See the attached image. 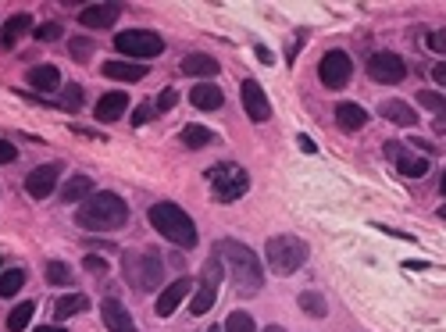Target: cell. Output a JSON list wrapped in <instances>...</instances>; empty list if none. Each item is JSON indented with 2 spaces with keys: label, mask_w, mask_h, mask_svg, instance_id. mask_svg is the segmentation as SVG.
Returning a JSON list of instances; mask_svg holds the SVG:
<instances>
[{
  "label": "cell",
  "mask_w": 446,
  "mask_h": 332,
  "mask_svg": "<svg viewBox=\"0 0 446 332\" xmlns=\"http://www.w3.org/2000/svg\"><path fill=\"white\" fill-rule=\"evenodd\" d=\"M439 218H442V222H446V204H442V207H439Z\"/></svg>",
  "instance_id": "bcb514c9"
},
{
  "label": "cell",
  "mask_w": 446,
  "mask_h": 332,
  "mask_svg": "<svg viewBox=\"0 0 446 332\" xmlns=\"http://www.w3.org/2000/svg\"><path fill=\"white\" fill-rule=\"evenodd\" d=\"M418 104L428 108V111H435V115H446V97H439V93H432V90H421V93H418Z\"/></svg>",
  "instance_id": "d6a6232c"
},
{
  "label": "cell",
  "mask_w": 446,
  "mask_h": 332,
  "mask_svg": "<svg viewBox=\"0 0 446 332\" xmlns=\"http://www.w3.org/2000/svg\"><path fill=\"white\" fill-rule=\"evenodd\" d=\"M189 296V279H175L171 286H164L161 289V296H157V304H154V311L161 314V318H168V314H175L179 311V304Z\"/></svg>",
  "instance_id": "9a60e30c"
},
{
  "label": "cell",
  "mask_w": 446,
  "mask_h": 332,
  "mask_svg": "<svg viewBox=\"0 0 446 332\" xmlns=\"http://www.w3.org/2000/svg\"><path fill=\"white\" fill-rule=\"evenodd\" d=\"M29 29H33V15H26V11L11 15V19L4 22V29H0V47H8V51H11Z\"/></svg>",
  "instance_id": "2e32d148"
},
{
  "label": "cell",
  "mask_w": 446,
  "mask_h": 332,
  "mask_svg": "<svg viewBox=\"0 0 446 332\" xmlns=\"http://www.w3.org/2000/svg\"><path fill=\"white\" fill-rule=\"evenodd\" d=\"M179 140H182V147H189V150H200V147H211V143H214V133H211L207 125H186Z\"/></svg>",
  "instance_id": "484cf974"
},
{
  "label": "cell",
  "mask_w": 446,
  "mask_h": 332,
  "mask_svg": "<svg viewBox=\"0 0 446 332\" xmlns=\"http://www.w3.org/2000/svg\"><path fill=\"white\" fill-rule=\"evenodd\" d=\"M300 150H307V154H314V140H311V136H300Z\"/></svg>",
  "instance_id": "7bdbcfd3"
},
{
  "label": "cell",
  "mask_w": 446,
  "mask_h": 332,
  "mask_svg": "<svg viewBox=\"0 0 446 332\" xmlns=\"http://www.w3.org/2000/svg\"><path fill=\"white\" fill-rule=\"evenodd\" d=\"M265 332H286V328H282V325H268Z\"/></svg>",
  "instance_id": "f6af8a7d"
},
{
  "label": "cell",
  "mask_w": 446,
  "mask_h": 332,
  "mask_svg": "<svg viewBox=\"0 0 446 332\" xmlns=\"http://www.w3.org/2000/svg\"><path fill=\"white\" fill-rule=\"evenodd\" d=\"M33 314H36V304H33V300H22V304L8 314V332H22V328H29Z\"/></svg>",
  "instance_id": "f1b7e54d"
},
{
  "label": "cell",
  "mask_w": 446,
  "mask_h": 332,
  "mask_svg": "<svg viewBox=\"0 0 446 332\" xmlns=\"http://www.w3.org/2000/svg\"><path fill=\"white\" fill-rule=\"evenodd\" d=\"M147 218H150V225H154L168 243H175L179 250H193V247H196V225H193V218H189L179 204L161 200V204H154V207L147 211Z\"/></svg>",
  "instance_id": "3957f363"
},
{
  "label": "cell",
  "mask_w": 446,
  "mask_h": 332,
  "mask_svg": "<svg viewBox=\"0 0 446 332\" xmlns=\"http://www.w3.org/2000/svg\"><path fill=\"white\" fill-rule=\"evenodd\" d=\"M22 286H26V271H22V268L0 271V296H18Z\"/></svg>",
  "instance_id": "f546056e"
},
{
  "label": "cell",
  "mask_w": 446,
  "mask_h": 332,
  "mask_svg": "<svg viewBox=\"0 0 446 332\" xmlns=\"http://www.w3.org/2000/svg\"><path fill=\"white\" fill-rule=\"evenodd\" d=\"M47 282H54V286H72V282H75V271H72L65 261H47Z\"/></svg>",
  "instance_id": "4dcf8cb0"
},
{
  "label": "cell",
  "mask_w": 446,
  "mask_h": 332,
  "mask_svg": "<svg viewBox=\"0 0 446 332\" xmlns=\"http://www.w3.org/2000/svg\"><path fill=\"white\" fill-rule=\"evenodd\" d=\"M297 304H300V311H304V314H311V318H325V314H329L325 296H322V293H314V289L300 293V296H297Z\"/></svg>",
  "instance_id": "83f0119b"
},
{
  "label": "cell",
  "mask_w": 446,
  "mask_h": 332,
  "mask_svg": "<svg viewBox=\"0 0 446 332\" xmlns=\"http://www.w3.org/2000/svg\"><path fill=\"white\" fill-rule=\"evenodd\" d=\"M122 268H125L129 286L150 293V289H157V282H161L164 257H161L157 250H125V254H122Z\"/></svg>",
  "instance_id": "277c9868"
},
{
  "label": "cell",
  "mask_w": 446,
  "mask_h": 332,
  "mask_svg": "<svg viewBox=\"0 0 446 332\" xmlns=\"http://www.w3.org/2000/svg\"><path fill=\"white\" fill-rule=\"evenodd\" d=\"M104 76L118 79V83H139L147 76V68L139 61H104Z\"/></svg>",
  "instance_id": "44dd1931"
},
{
  "label": "cell",
  "mask_w": 446,
  "mask_h": 332,
  "mask_svg": "<svg viewBox=\"0 0 446 332\" xmlns=\"http://www.w3.org/2000/svg\"><path fill=\"white\" fill-rule=\"evenodd\" d=\"M214 254L221 257V264H225V271L233 275V282H236L240 293H257V289L265 286L261 261H257V254H254L247 243H240V239H221Z\"/></svg>",
  "instance_id": "6da1fadb"
},
{
  "label": "cell",
  "mask_w": 446,
  "mask_h": 332,
  "mask_svg": "<svg viewBox=\"0 0 446 332\" xmlns=\"http://www.w3.org/2000/svg\"><path fill=\"white\" fill-rule=\"evenodd\" d=\"M90 307V300L83 296V293H65L58 304H54V318L58 321H65V318H75V314H83Z\"/></svg>",
  "instance_id": "d4e9b609"
},
{
  "label": "cell",
  "mask_w": 446,
  "mask_h": 332,
  "mask_svg": "<svg viewBox=\"0 0 446 332\" xmlns=\"http://www.w3.org/2000/svg\"><path fill=\"white\" fill-rule=\"evenodd\" d=\"M15 157H18L15 143H8V140H0V165H11Z\"/></svg>",
  "instance_id": "60d3db41"
},
{
  "label": "cell",
  "mask_w": 446,
  "mask_h": 332,
  "mask_svg": "<svg viewBox=\"0 0 446 332\" xmlns=\"http://www.w3.org/2000/svg\"><path fill=\"white\" fill-rule=\"evenodd\" d=\"M221 271H225V264H221V257L214 254V257L203 264L200 286H196V293H193V300H189V311H193V314H207V311L214 307V296H218V286H221Z\"/></svg>",
  "instance_id": "ba28073f"
},
{
  "label": "cell",
  "mask_w": 446,
  "mask_h": 332,
  "mask_svg": "<svg viewBox=\"0 0 446 332\" xmlns=\"http://www.w3.org/2000/svg\"><path fill=\"white\" fill-rule=\"evenodd\" d=\"M189 104H193V108H200V111H218L221 104H225V97H221V90H218V86L200 83V86H193V90H189Z\"/></svg>",
  "instance_id": "d6986e66"
},
{
  "label": "cell",
  "mask_w": 446,
  "mask_h": 332,
  "mask_svg": "<svg viewBox=\"0 0 446 332\" xmlns=\"http://www.w3.org/2000/svg\"><path fill=\"white\" fill-rule=\"evenodd\" d=\"M439 190H442V193H446V172H442V182H439Z\"/></svg>",
  "instance_id": "7dc6e473"
},
{
  "label": "cell",
  "mask_w": 446,
  "mask_h": 332,
  "mask_svg": "<svg viewBox=\"0 0 446 332\" xmlns=\"http://www.w3.org/2000/svg\"><path fill=\"white\" fill-rule=\"evenodd\" d=\"M33 332H68V328H61V325H40V328H33Z\"/></svg>",
  "instance_id": "ee69618b"
},
{
  "label": "cell",
  "mask_w": 446,
  "mask_h": 332,
  "mask_svg": "<svg viewBox=\"0 0 446 332\" xmlns=\"http://www.w3.org/2000/svg\"><path fill=\"white\" fill-rule=\"evenodd\" d=\"M125 108H129V97L125 93H104L100 97V104H97V118L100 122H118L122 115H125Z\"/></svg>",
  "instance_id": "603a6c76"
},
{
  "label": "cell",
  "mask_w": 446,
  "mask_h": 332,
  "mask_svg": "<svg viewBox=\"0 0 446 332\" xmlns=\"http://www.w3.org/2000/svg\"><path fill=\"white\" fill-rule=\"evenodd\" d=\"M97 190H93V179L90 175H72L68 182H65V190H61V200L65 204H75V200H90Z\"/></svg>",
  "instance_id": "cb8c5ba5"
},
{
  "label": "cell",
  "mask_w": 446,
  "mask_h": 332,
  "mask_svg": "<svg viewBox=\"0 0 446 332\" xmlns=\"http://www.w3.org/2000/svg\"><path fill=\"white\" fill-rule=\"evenodd\" d=\"M58 36H61V26H58V22H43V26H36V40H40V43L58 40Z\"/></svg>",
  "instance_id": "e575fe53"
},
{
  "label": "cell",
  "mask_w": 446,
  "mask_h": 332,
  "mask_svg": "<svg viewBox=\"0 0 446 332\" xmlns=\"http://www.w3.org/2000/svg\"><path fill=\"white\" fill-rule=\"evenodd\" d=\"M225 332H257V325H254V318L247 311H233L225 318Z\"/></svg>",
  "instance_id": "1f68e13d"
},
{
  "label": "cell",
  "mask_w": 446,
  "mask_h": 332,
  "mask_svg": "<svg viewBox=\"0 0 446 332\" xmlns=\"http://www.w3.org/2000/svg\"><path fill=\"white\" fill-rule=\"evenodd\" d=\"M364 72H368L371 83H382V86H396V83L407 79V65H403V58H400V54H389V51L371 54L368 65H364Z\"/></svg>",
  "instance_id": "30bf717a"
},
{
  "label": "cell",
  "mask_w": 446,
  "mask_h": 332,
  "mask_svg": "<svg viewBox=\"0 0 446 332\" xmlns=\"http://www.w3.org/2000/svg\"><path fill=\"white\" fill-rule=\"evenodd\" d=\"M83 268H86V271H93V275H104V271H107V261H104V257H97V254H86V257H83Z\"/></svg>",
  "instance_id": "74e56055"
},
{
  "label": "cell",
  "mask_w": 446,
  "mask_h": 332,
  "mask_svg": "<svg viewBox=\"0 0 446 332\" xmlns=\"http://www.w3.org/2000/svg\"><path fill=\"white\" fill-rule=\"evenodd\" d=\"M221 68H218V61L211 58V54H186L182 58V76H196V79H211V76H218Z\"/></svg>",
  "instance_id": "ffe728a7"
},
{
  "label": "cell",
  "mask_w": 446,
  "mask_h": 332,
  "mask_svg": "<svg viewBox=\"0 0 446 332\" xmlns=\"http://www.w3.org/2000/svg\"><path fill=\"white\" fill-rule=\"evenodd\" d=\"M58 175H61V165H40V168H33L29 175H26V190H29V197L33 200H47L54 190H58Z\"/></svg>",
  "instance_id": "8fae6325"
},
{
  "label": "cell",
  "mask_w": 446,
  "mask_h": 332,
  "mask_svg": "<svg viewBox=\"0 0 446 332\" xmlns=\"http://www.w3.org/2000/svg\"><path fill=\"white\" fill-rule=\"evenodd\" d=\"M65 108H83V90L79 86H65Z\"/></svg>",
  "instance_id": "f35d334b"
},
{
  "label": "cell",
  "mask_w": 446,
  "mask_h": 332,
  "mask_svg": "<svg viewBox=\"0 0 446 332\" xmlns=\"http://www.w3.org/2000/svg\"><path fill=\"white\" fill-rule=\"evenodd\" d=\"M211 332H225V328H211Z\"/></svg>",
  "instance_id": "c3c4849f"
},
{
  "label": "cell",
  "mask_w": 446,
  "mask_h": 332,
  "mask_svg": "<svg viewBox=\"0 0 446 332\" xmlns=\"http://www.w3.org/2000/svg\"><path fill=\"white\" fill-rule=\"evenodd\" d=\"M240 97H243V111H247L254 122H268V118H272V104H268L265 90H261L254 79H247V83L240 86Z\"/></svg>",
  "instance_id": "4fadbf2b"
},
{
  "label": "cell",
  "mask_w": 446,
  "mask_h": 332,
  "mask_svg": "<svg viewBox=\"0 0 446 332\" xmlns=\"http://www.w3.org/2000/svg\"><path fill=\"white\" fill-rule=\"evenodd\" d=\"M428 47H432L435 54H446V29H435V33H428Z\"/></svg>",
  "instance_id": "ab89813d"
},
{
  "label": "cell",
  "mask_w": 446,
  "mask_h": 332,
  "mask_svg": "<svg viewBox=\"0 0 446 332\" xmlns=\"http://www.w3.org/2000/svg\"><path fill=\"white\" fill-rule=\"evenodd\" d=\"M432 79H435V83H439V86H442V90H446V61H442V65H435V68H432Z\"/></svg>",
  "instance_id": "b9f144b4"
},
{
  "label": "cell",
  "mask_w": 446,
  "mask_h": 332,
  "mask_svg": "<svg viewBox=\"0 0 446 332\" xmlns=\"http://www.w3.org/2000/svg\"><path fill=\"white\" fill-rule=\"evenodd\" d=\"M75 222L83 229H90V232H115V229H122L129 222V207H125V200L118 193L104 190V193H93L90 200H83Z\"/></svg>",
  "instance_id": "7a4b0ae2"
},
{
  "label": "cell",
  "mask_w": 446,
  "mask_h": 332,
  "mask_svg": "<svg viewBox=\"0 0 446 332\" xmlns=\"http://www.w3.org/2000/svg\"><path fill=\"white\" fill-rule=\"evenodd\" d=\"M68 51H72V58H75V61H90V54H93V43H90L86 36H75Z\"/></svg>",
  "instance_id": "836d02e7"
},
{
  "label": "cell",
  "mask_w": 446,
  "mask_h": 332,
  "mask_svg": "<svg viewBox=\"0 0 446 332\" xmlns=\"http://www.w3.org/2000/svg\"><path fill=\"white\" fill-rule=\"evenodd\" d=\"M118 4H86L83 11H79V22L86 26V29H111L115 22H118Z\"/></svg>",
  "instance_id": "5bb4252c"
},
{
  "label": "cell",
  "mask_w": 446,
  "mask_h": 332,
  "mask_svg": "<svg viewBox=\"0 0 446 332\" xmlns=\"http://www.w3.org/2000/svg\"><path fill=\"white\" fill-rule=\"evenodd\" d=\"M396 168H400V175H407V179H421V175L428 172V157H418V154H400V157H396Z\"/></svg>",
  "instance_id": "4316f807"
},
{
  "label": "cell",
  "mask_w": 446,
  "mask_h": 332,
  "mask_svg": "<svg viewBox=\"0 0 446 332\" xmlns=\"http://www.w3.org/2000/svg\"><path fill=\"white\" fill-rule=\"evenodd\" d=\"M265 257H268V264H272L275 275H293V271L304 268V261H307V243L282 232V236H272V239H268Z\"/></svg>",
  "instance_id": "8992f818"
},
{
  "label": "cell",
  "mask_w": 446,
  "mask_h": 332,
  "mask_svg": "<svg viewBox=\"0 0 446 332\" xmlns=\"http://www.w3.org/2000/svg\"><path fill=\"white\" fill-rule=\"evenodd\" d=\"M378 115L389 118V122H396V125H403V129L418 125V111H414L407 100H382V104H378Z\"/></svg>",
  "instance_id": "e0dca14e"
},
{
  "label": "cell",
  "mask_w": 446,
  "mask_h": 332,
  "mask_svg": "<svg viewBox=\"0 0 446 332\" xmlns=\"http://www.w3.org/2000/svg\"><path fill=\"white\" fill-rule=\"evenodd\" d=\"M26 79H29V86L40 90V93H51V90L61 86V72H58L54 65H36V68H29Z\"/></svg>",
  "instance_id": "7402d4cb"
},
{
  "label": "cell",
  "mask_w": 446,
  "mask_h": 332,
  "mask_svg": "<svg viewBox=\"0 0 446 332\" xmlns=\"http://www.w3.org/2000/svg\"><path fill=\"white\" fill-rule=\"evenodd\" d=\"M115 47L132 58V61H150V58H161L164 54V40L150 29H125L115 36Z\"/></svg>",
  "instance_id": "52a82bcc"
},
{
  "label": "cell",
  "mask_w": 446,
  "mask_h": 332,
  "mask_svg": "<svg viewBox=\"0 0 446 332\" xmlns=\"http://www.w3.org/2000/svg\"><path fill=\"white\" fill-rule=\"evenodd\" d=\"M207 182H211L214 200H221V204H233V200H240V197L250 190V175H247L240 165H233V161L211 165V168H207Z\"/></svg>",
  "instance_id": "5b68a950"
},
{
  "label": "cell",
  "mask_w": 446,
  "mask_h": 332,
  "mask_svg": "<svg viewBox=\"0 0 446 332\" xmlns=\"http://www.w3.org/2000/svg\"><path fill=\"white\" fill-rule=\"evenodd\" d=\"M354 76V61L346 51H325L322 61H318V79L325 90H343Z\"/></svg>",
  "instance_id": "9c48e42d"
},
{
  "label": "cell",
  "mask_w": 446,
  "mask_h": 332,
  "mask_svg": "<svg viewBox=\"0 0 446 332\" xmlns=\"http://www.w3.org/2000/svg\"><path fill=\"white\" fill-rule=\"evenodd\" d=\"M100 318H104V328H107V332H136L132 311H129L122 300H115V296H107V300L100 304Z\"/></svg>",
  "instance_id": "7c38bea8"
},
{
  "label": "cell",
  "mask_w": 446,
  "mask_h": 332,
  "mask_svg": "<svg viewBox=\"0 0 446 332\" xmlns=\"http://www.w3.org/2000/svg\"><path fill=\"white\" fill-rule=\"evenodd\" d=\"M154 118V104H139L136 111H132V129H139V125H147Z\"/></svg>",
  "instance_id": "8d00e7d4"
},
{
  "label": "cell",
  "mask_w": 446,
  "mask_h": 332,
  "mask_svg": "<svg viewBox=\"0 0 446 332\" xmlns=\"http://www.w3.org/2000/svg\"><path fill=\"white\" fill-rule=\"evenodd\" d=\"M175 104H179V93H175V90L168 86V90H164V93H161V97L154 100V111H171Z\"/></svg>",
  "instance_id": "d590c367"
},
{
  "label": "cell",
  "mask_w": 446,
  "mask_h": 332,
  "mask_svg": "<svg viewBox=\"0 0 446 332\" xmlns=\"http://www.w3.org/2000/svg\"><path fill=\"white\" fill-rule=\"evenodd\" d=\"M336 122H339V129L357 133V129L368 125V111H364L361 104H354V100H343V104L336 108Z\"/></svg>",
  "instance_id": "ac0fdd59"
}]
</instances>
